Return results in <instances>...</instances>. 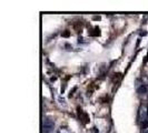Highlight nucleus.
Segmentation results:
<instances>
[{
  "mask_svg": "<svg viewBox=\"0 0 148 133\" xmlns=\"http://www.w3.org/2000/svg\"><path fill=\"white\" fill-rule=\"evenodd\" d=\"M145 133H148V130H147V131H146V132H145Z\"/></svg>",
  "mask_w": 148,
  "mask_h": 133,
  "instance_id": "nucleus-8",
  "label": "nucleus"
},
{
  "mask_svg": "<svg viewBox=\"0 0 148 133\" xmlns=\"http://www.w3.org/2000/svg\"><path fill=\"white\" fill-rule=\"evenodd\" d=\"M55 129V121L51 118H45L44 123H42V132L50 133Z\"/></svg>",
  "mask_w": 148,
  "mask_h": 133,
  "instance_id": "nucleus-1",
  "label": "nucleus"
},
{
  "mask_svg": "<svg viewBox=\"0 0 148 133\" xmlns=\"http://www.w3.org/2000/svg\"><path fill=\"white\" fill-rule=\"evenodd\" d=\"M57 101H58V103H59V105H61V107H64V108H66L67 107V103H66V100H65V98H62V96H58L57 98Z\"/></svg>",
  "mask_w": 148,
  "mask_h": 133,
  "instance_id": "nucleus-5",
  "label": "nucleus"
},
{
  "mask_svg": "<svg viewBox=\"0 0 148 133\" xmlns=\"http://www.w3.org/2000/svg\"><path fill=\"white\" fill-rule=\"evenodd\" d=\"M78 111H79V119L82 120V122L86 124V123H88V121H89V117H88V114L87 113H85L84 111L82 110V109H78Z\"/></svg>",
  "mask_w": 148,
  "mask_h": 133,
  "instance_id": "nucleus-3",
  "label": "nucleus"
},
{
  "mask_svg": "<svg viewBox=\"0 0 148 133\" xmlns=\"http://www.w3.org/2000/svg\"><path fill=\"white\" fill-rule=\"evenodd\" d=\"M57 133H70V131H69V129L66 128V126H61L59 130L57 131Z\"/></svg>",
  "mask_w": 148,
  "mask_h": 133,
  "instance_id": "nucleus-6",
  "label": "nucleus"
},
{
  "mask_svg": "<svg viewBox=\"0 0 148 133\" xmlns=\"http://www.w3.org/2000/svg\"><path fill=\"white\" fill-rule=\"evenodd\" d=\"M141 128H143V129H147L148 128V119L141 122Z\"/></svg>",
  "mask_w": 148,
  "mask_h": 133,
  "instance_id": "nucleus-7",
  "label": "nucleus"
},
{
  "mask_svg": "<svg viewBox=\"0 0 148 133\" xmlns=\"http://www.w3.org/2000/svg\"><path fill=\"white\" fill-rule=\"evenodd\" d=\"M137 92H138L139 94H144V93L148 92V87L146 86V84H141L140 88L137 89Z\"/></svg>",
  "mask_w": 148,
  "mask_h": 133,
  "instance_id": "nucleus-4",
  "label": "nucleus"
},
{
  "mask_svg": "<svg viewBox=\"0 0 148 133\" xmlns=\"http://www.w3.org/2000/svg\"><path fill=\"white\" fill-rule=\"evenodd\" d=\"M139 119L141 120V122L148 119V105L146 104H143L139 108Z\"/></svg>",
  "mask_w": 148,
  "mask_h": 133,
  "instance_id": "nucleus-2",
  "label": "nucleus"
}]
</instances>
